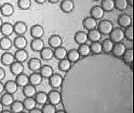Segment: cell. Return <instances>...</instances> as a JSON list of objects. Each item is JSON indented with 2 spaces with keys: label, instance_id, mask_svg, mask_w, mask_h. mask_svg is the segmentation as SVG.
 Masks as SVG:
<instances>
[{
  "label": "cell",
  "instance_id": "1",
  "mask_svg": "<svg viewBox=\"0 0 134 113\" xmlns=\"http://www.w3.org/2000/svg\"><path fill=\"white\" fill-rule=\"evenodd\" d=\"M96 27H97L98 31L103 35H109L113 29V28H114L113 27V24L110 20L107 19L100 20Z\"/></svg>",
  "mask_w": 134,
  "mask_h": 113
},
{
  "label": "cell",
  "instance_id": "2",
  "mask_svg": "<svg viewBox=\"0 0 134 113\" xmlns=\"http://www.w3.org/2000/svg\"><path fill=\"white\" fill-rule=\"evenodd\" d=\"M109 35H110V39L114 44L122 42L123 39H125L123 30L121 28H113V29Z\"/></svg>",
  "mask_w": 134,
  "mask_h": 113
},
{
  "label": "cell",
  "instance_id": "3",
  "mask_svg": "<svg viewBox=\"0 0 134 113\" xmlns=\"http://www.w3.org/2000/svg\"><path fill=\"white\" fill-rule=\"evenodd\" d=\"M63 76L60 74L53 73V75L49 78V86L53 87L54 89H59L63 85Z\"/></svg>",
  "mask_w": 134,
  "mask_h": 113
},
{
  "label": "cell",
  "instance_id": "4",
  "mask_svg": "<svg viewBox=\"0 0 134 113\" xmlns=\"http://www.w3.org/2000/svg\"><path fill=\"white\" fill-rule=\"evenodd\" d=\"M62 100V95L60 91L56 90H52L48 93V101L54 106L59 105Z\"/></svg>",
  "mask_w": 134,
  "mask_h": 113
},
{
  "label": "cell",
  "instance_id": "5",
  "mask_svg": "<svg viewBox=\"0 0 134 113\" xmlns=\"http://www.w3.org/2000/svg\"><path fill=\"white\" fill-rule=\"evenodd\" d=\"M126 49H127V47H126V45L122 42L115 43L114 45H113L111 54H112V55L116 58H121L123 55V54L125 53Z\"/></svg>",
  "mask_w": 134,
  "mask_h": 113
},
{
  "label": "cell",
  "instance_id": "6",
  "mask_svg": "<svg viewBox=\"0 0 134 113\" xmlns=\"http://www.w3.org/2000/svg\"><path fill=\"white\" fill-rule=\"evenodd\" d=\"M44 29L40 24H35L30 29V35L34 39H41L44 36Z\"/></svg>",
  "mask_w": 134,
  "mask_h": 113
},
{
  "label": "cell",
  "instance_id": "7",
  "mask_svg": "<svg viewBox=\"0 0 134 113\" xmlns=\"http://www.w3.org/2000/svg\"><path fill=\"white\" fill-rule=\"evenodd\" d=\"M117 24L121 28H127L132 24V17L128 14H121L118 19H117Z\"/></svg>",
  "mask_w": 134,
  "mask_h": 113
},
{
  "label": "cell",
  "instance_id": "8",
  "mask_svg": "<svg viewBox=\"0 0 134 113\" xmlns=\"http://www.w3.org/2000/svg\"><path fill=\"white\" fill-rule=\"evenodd\" d=\"M91 17L94 18L96 20H100L105 14V11L102 9V8L100 5H96L91 8V9L90 11Z\"/></svg>",
  "mask_w": 134,
  "mask_h": 113
},
{
  "label": "cell",
  "instance_id": "9",
  "mask_svg": "<svg viewBox=\"0 0 134 113\" xmlns=\"http://www.w3.org/2000/svg\"><path fill=\"white\" fill-rule=\"evenodd\" d=\"M13 44L14 45V47L17 49H23L27 47L28 41L27 39L24 35H18L15 37V39H14Z\"/></svg>",
  "mask_w": 134,
  "mask_h": 113
},
{
  "label": "cell",
  "instance_id": "10",
  "mask_svg": "<svg viewBox=\"0 0 134 113\" xmlns=\"http://www.w3.org/2000/svg\"><path fill=\"white\" fill-rule=\"evenodd\" d=\"M14 61H15L14 55L10 52L6 51L5 53H3L2 54L1 58H0V62L5 66H10Z\"/></svg>",
  "mask_w": 134,
  "mask_h": 113
},
{
  "label": "cell",
  "instance_id": "11",
  "mask_svg": "<svg viewBox=\"0 0 134 113\" xmlns=\"http://www.w3.org/2000/svg\"><path fill=\"white\" fill-rule=\"evenodd\" d=\"M0 13L2 14L4 17H10L14 14V8L9 3H5L1 5V8H0Z\"/></svg>",
  "mask_w": 134,
  "mask_h": 113
},
{
  "label": "cell",
  "instance_id": "12",
  "mask_svg": "<svg viewBox=\"0 0 134 113\" xmlns=\"http://www.w3.org/2000/svg\"><path fill=\"white\" fill-rule=\"evenodd\" d=\"M96 26H97V22H96V20L94 18L89 16L84 19L83 27L85 28L86 30L90 31V30H92V29H96Z\"/></svg>",
  "mask_w": 134,
  "mask_h": 113
},
{
  "label": "cell",
  "instance_id": "13",
  "mask_svg": "<svg viewBox=\"0 0 134 113\" xmlns=\"http://www.w3.org/2000/svg\"><path fill=\"white\" fill-rule=\"evenodd\" d=\"M27 32V24L22 21H18L14 24V33L17 35H24Z\"/></svg>",
  "mask_w": 134,
  "mask_h": 113
},
{
  "label": "cell",
  "instance_id": "14",
  "mask_svg": "<svg viewBox=\"0 0 134 113\" xmlns=\"http://www.w3.org/2000/svg\"><path fill=\"white\" fill-rule=\"evenodd\" d=\"M41 66H42V63L40 59L31 58L30 60H29L28 67L32 72H37V71H39L41 68Z\"/></svg>",
  "mask_w": 134,
  "mask_h": 113
},
{
  "label": "cell",
  "instance_id": "15",
  "mask_svg": "<svg viewBox=\"0 0 134 113\" xmlns=\"http://www.w3.org/2000/svg\"><path fill=\"white\" fill-rule=\"evenodd\" d=\"M62 43H63L62 38L60 35H53L49 38V47L52 48L53 49L61 46Z\"/></svg>",
  "mask_w": 134,
  "mask_h": 113
},
{
  "label": "cell",
  "instance_id": "16",
  "mask_svg": "<svg viewBox=\"0 0 134 113\" xmlns=\"http://www.w3.org/2000/svg\"><path fill=\"white\" fill-rule=\"evenodd\" d=\"M14 59L16 61H19L21 63L25 62L29 58V54L28 52L25 50V49H17L15 53L14 54Z\"/></svg>",
  "mask_w": 134,
  "mask_h": 113
},
{
  "label": "cell",
  "instance_id": "17",
  "mask_svg": "<svg viewBox=\"0 0 134 113\" xmlns=\"http://www.w3.org/2000/svg\"><path fill=\"white\" fill-rule=\"evenodd\" d=\"M75 8V3L72 0H63L60 3V9L64 12L68 14L71 13Z\"/></svg>",
  "mask_w": 134,
  "mask_h": 113
},
{
  "label": "cell",
  "instance_id": "18",
  "mask_svg": "<svg viewBox=\"0 0 134 113\" xmlns=\"http://www.w3.org/2000/svg\"><path fill=\"white\" fill-rule=\"evenodd\" d=\"M0 31H1L2 35L3 36L9 37L10 35H12L13 33H14V25L8 22L3 23L2 24L1 28H0Z\"/></svg>",
  "mask_w": 134,
  "mask_h": 113
},
{
  "label": "cell",
  "instance_id": "19",
  "mask_svg": "<svg viewBox=\"0 0 134 113\" xmlns=\"http://www.w3.org/2000/svg\"><path fill=\"white\" fill-rule=\"evenodd\" d=\"M13 41L9 39V37L3 36L0 39V49L3 51H8L13 47Z\"/></svg>",
  "mask_w": 134,
  "mask_h": 113
},
{
  "label": "cell",
  "instance_id": "20",
  "mask_svg": "<svg viewBox=\"0 0 134 113\" xmlns=\"http://www.w3.org/2000/svg\"><path fill=\"white\" fill-rule=\"evenodd\" d=\"M40 57L43 60H50L54 57V49L50 47H44L40 51Z\"/></svg>",
  "mask_w": 134,
  "mask_h": 113
},
{
  "label": "cell",
  "instance_id": "21",
  "mask_svg": "<svg viewBox=\"0 0 134 113\" xmlns=\"http://www.w3.org/2000/svg\"><path fill=\"white\" fill-rule=\"evenodd\" d=\"M9 67H10L11 73L14 75H18L24 72V65L21 62L15 60Z\"/></svg>",
  "mask_w": 134,
  "mask_h": 113
},
{
  "label": "cell",
  "instance_id": "22",
  "mask_svg": "<svg viewBox=\"0 0 134 113\" xmlns=\"http://www.w3.org/2000/svg\"><path fill=\"white\" fill-rule=\"evenodd\" d=\"M74 39H75V43L78 44L79 45L86 44V43H87V41H88L87 33L84 32V31H78V32L75 33Z\"/></svg>",
  "mask_w": 134,
  "mask_h": 113
},
{
  "label": "cell",
  "instance_id": "23",
  "mask_svg": "<svg viewBox=\"0 0 134 113\" xmlns=\"http://www.w3.org/2000/svg\"><path fill=\"white\" fill-rule=\"evenodd\" d=\"M18 85L15 81H8L4 83V91L10 94H14L18 91Z\"/></svg>",
  "mask_w": 134,
  "mask_h": 113
},
{
  "label": "cell",
  "instance_id": "24",
  "mask_svg": "<svg viewBox=\"0 0 134 113\" xmlns=\"http://www.w3.org/2000/svg\"><path fill=\"white\" fill-rule=\"evenodd\" d=\"M29 84H31V85L35 86H38L41 84L43 77H42L40 73H39L37 71V72H33L29 76Z\"/></svg>",
  "mask_w": 134,
  "mask_h": 113
},
{
  "label": "cell",
  "instance_id": "25",
  "mask_svg": "<svg viewBox=\"0 0 134 113\" xmlns=\"http://www.w3.org/2000/svg\"><path fill=\"white\" fill-rule=\"evenodd\" d=\"M36 92V86L31 85V84H28L23 87V94L25 97H34Z\"/></svg>",
  "mask_w": 134,
  "mask_h": 113
},
{
  "label": "cell",
  "instance_id": "26",
  "mask_svg": "<svg viewBox=\"0 0 134 113\" xmlns=\"http://www.w3.org/2000/svg\"><path fill=\"white\" fill-rule=\"evenodd\" d=\"M35 100L38 105H41L43 106L44 104L46 102H48V94L45 93L44 91H39L36 92V94L35 95Z\"/></svg>",
  "mask_w": 134,
  "mask_h": 113
},
{
  "label": "cell",
  "instance_id": "27",
  "mask_svg": "<svg viewBox=\"0 0 134 113\" xmlns=\"http://www.w3.org/2000/svg\"><path fill=\"white\" fill-rule=\"evenodd\" d=\"M15 82L17 83L19 87H24L26 85H28V84H29V79L27 75L21 73L18 75H16Z\"/></svg>",
  "mask_w": 134,
  "mask_h": 113
},
{
  "label": "cell",
  "instance_id": "28",
  "mask_svg": "<svg viewBox=\"0 0 134 113\" xmlns=\"http://www.w3.org/2000/svg\"><path fill=\"white\" fill-rule=\"evenodd\" d=\"M30 47L32 50L35 52H40L41 49L44 47V43L41 39H34L31 41Z\"/></svg>",
  "mask_w": 134,
  "mask_h": 113
},
{
  "label": "cell",
  "instance_id": "29",
  "mask_svg": "<svg viewBox=\"0 0 134 113\" xmlns=\"http://www.w3.org/2000/svg\"><path fill=\"white\" fill-rule=\"evenodd\" d=\"M87 36H88V40H90L91 42H96L102 39V35L98 31V29H92V30L88 31Z\"/></svg>",
  "mask_w": 134,
  "mask_h": 113
},
{
  "label": "cell",
  "instance_id": "30",
  "mask_svg": "<svg viewBox=\"0 0 134 113\" xmlns=\"http://www.w3.org/2000/svg\"><path fill=\"white\" fill-rule=\"evenodd\" d=\"M24 110L28 111H30L34 108L36 107V101L35 100V97H25L24 100L23 101Z\"/></svg>",
  "mask_w": 134,
  "mask_h": 113
},
{
  "label": "cell",
  "instance_id": "31",
  "mask_svg": "<svg viewBox=\"0 0 134 113\" xmlns=\"http://www.w3.org/2000/svg\"><path fill=\"white\" fill-rule=\"evenodd\" d=\"M67 49L65 47H62V46H60L56 49H54V56L55 57L57 60H63V59H65L67 56Z\"/></svg>",
  "mask_w": 134,
  "mask_h": 113
},
{
  "label": "cell",
  "instance_id": "32",
  "mask_svg": "<svg viewBox=\"0 0 134 113\" xmlns=\"http://www.w3.org/2000/svg\"><path fill=\"white\" fill-rule=\"evenodd\" d=\"M40 73L43 78L49 79L53 75L54 71H53V68L50 65H44L43 66H41V68L40 70Z\"/></svg>",
  "mask_w": 134,
  "mask_h": 113
},
{
  "label": "cell",
  "instance_id": "33",
  "mask_svg": "<svg viewBox=\"0 0 134 113\" xmlns=\"http://www.w3.org/2000/svg\"><path fill=\"white\" fill-rule=\"evenodd\" d=\"M66 58L71 62V63H76L80 60V58H81V55L78 52L77 49H70L67 52V56Z\"/></svg>",
  "mask_w": 134,
  "mask_h": 113
},
{
  "label": "cell",
  "instance_id": "34",
  "mask_svg": "<svg viewBox=\"0 0 134 113\" xmlns=\"http://www.w3.org/2000/svg\"><path fill=\"white\" fill-rule=\"evenodd\" d=\"M121 58L126 65H132L133 62V49H127Z\"/></svg>",
  "mask_w": 134,
  "mask_h": 113
},
{
  "label": "cell",
  "instance_id": "35",
  "mask_svg": "<svg viewBox=\"0 0 134 113\" xmlns=\"http://www.w3.org/2000/svg\"><path fill=\"white\" fill-rule=\"evenodd\" d=\"M71 64H72V63H71L67 58H65L60 60V62H59V64H58V67L62 72H68L71 68Z\"/></svg>",
  "mask_w": 134,
  "mask_h": 113
},
{
  "label": "cell",
  "instance_id": "36",
  "mask_svg": "<svg viewBox=\"0 0 134 113\" xmlns=\"http://www.w3.org/2000/svg\"><path fill=\"white\" fill-rule=\"evenodd\" d=\"M100 6L105 12H111L115 9L114 0H102Z\"/></svg>",
  "mask_w": 134,
  "mask_h": 113
},
{
  "label": "cell",
  "instance_id": "37",
  "mask_svg": "<svg viewBox=\"0 0 134 113\" xmlns=\"http://www.w3.org/2000/svg\"><path fill=\"white\" fill-rule=\"evenodd\" d=\"M14 98L13 94L6 92L5 94H3L1 96V100H0V101L2 102V104L4 106H10L11 104L14 102Z\"/></svg>",
  "mask_w": 134,
  "mask_h": 113
},
{
  "label": "cell",
  "instance_id": "38",
  "mask_svg": "<svg viewBox=\"0 0 134 113\" xmlns=\"http://www.w3.org/2000/svg\"><path fill=\"white\" fill-rule=\"evenodd\" d=\"M11 111L14 113H19L24 111V104L23 101H20V100H14V102L11 104L10 106Z\"/></svg>",
  "mask_w": 134,
  "mask_h": 113
},
{
  "label": "cell",
  "instance_id": "39",
  "mask_svg": "<svg viewBox=\"0 0 134 113\" xmlns=\"http://www.w3.org/2000/svg\"><path fill=\"white\" fill-rule=\"evenodd\" d=\"M102 52L106 53V54H110V53H111L114 43H113L110 39H107L103 40V42L102 43Z\"/></svg>",
  "mask_w": 134,
  "mask_h": 113
},
{
  "label": "cell",
  "instance_id": "40",
  "mask_svg": "<svg viewBox=\"0 0 134 113\" xmlns=\"http://www.w3.org/2000/svg\"><path fill=\"white\" fill-rule=\"evenodd\" d=\"M115 9L120 12H123L127 8L128 3L127 0H114Z\"/></svg>",
  "mask_w": 134,
  "mask_h": 113
},
{
  "label": "cell",
  "instance_id": "41",
  "mask_svg": "<svg viewBox=\"0 0 134 113\" xmlns=\"http://www.w3.org/2000/svg\"><path fill=\"white\" fill-rule=\"evenodd\" d=\"M90 48H91V53L94 54H99L102 52V45L100 41L91 42Z\"/></svg>",
  "mask_w": 134,
  "mask_h": 113
},
{
  "label": "cell",
  "instance_id": "42",
  "mask_svg": "<svg viewBox=\"0 0 134 113\" xmlns=\"http://www.w3.org/2000/svg\"><path fill=\"white\" fill-rule=\"evenodd\" d=\"M78 52L80 54V55L82 56V57H86L88 56L89 54H91V48H90V45L86 44H80L79 48H78Z\"/></svg>",
  "mask_w": 134,
  "mask_h": 113
},
{
  "label": "cell",
  "instance_id": "43",
  "mask_svg": "<svg viewBox=\"0 0 134 113\" xmlns=\"http://www.w3.org/2000/svg\"><path fill=\"white\" fill-rule=\"evenodd\" d=\"M42 113H56V107L54 105L51 103H47L43 105V107L41 109Z\"/></svg>",
  "mask_w": 134,
  "mask_h": 113
},
{
  "label": "cell",
  "instance_id": "44",
  "mask_svg": "<svg viewBox=\"0 0 134 113\" xmlns=\"http://www.w3.org/2000/svg\"><path fill=\"white\" fill-rule=\"evenodd\" d=\"M31 0H18V7L21 10H28L31 7Z\"/></svg>",
  "mask_w": 134,
  "mask_h": 113
},
{
  "label": "cell",
  "instance_id": "45",
  "mask_svg": "<svg viewBox=\"0 0 134 113\" xmlns=\"http://www.w3.org/2000/svg\"><path fill=\"white\" fill-rule=\"evenodd\" d=\"M123 33H124L125 39H127L129 41L133 40V27H132V25H130V26L125 28V30H123Z\"/></svg>",
  "mask_w": 134,
  "mask_h": 113
},
{
  "label": "cell",
  "instance_id": "46",
  "mask_svg": "<svg viewBox=\"0 0 134 113\" xmlns=\"http://www.w3.org/2000/svg\"><path fill=\"white\" fill-rule=\"evenodd\" d=\"M6 77V71L3 68L0 67V81H3V80Z\"/></svg>",
  "mask_w": 134,
  "mask_h": 113
},
{
  "label": "cell",
  "instance_id": "47",
  "mask_svg": "<svg viewBox=\"0 0 134 113\" xmlns=\"http://www.w3.org/2000/svg\"><path fill=\"white\" fill-rule=\"evenodd\" d=\"M29 112H30V113H42V111L40 110V109H38L37 107H35L33 110H31Z\"/></svg>",
  "mask_w": 134,
  "mask_h": 113
},
{
  "label": "cell",
  "instance_id": "48",
  "mask_svg": "<svg viewBox=\"0 0 134 113\" xmlns=\"http://www.w3.org/2000/svg\"><path fill=\"white\" fill-rule=\"evenodd\" d=\"M4 91V84L0 81V94H2Z\"/></svg>",
  "mask_w": 134,
  "mask_h": 113
},
{
  "label": "cell",
  "instance_id": "49",
  "mask_svg": "<svg viewBox=\"0 0 134 113\" xmlns=\"http://www.w3.org/2000/svg\"><path fill=\"white\" fill-rule=\"evenodd\" d=\"M35 3H39V4H44L47 0H35Z\"/></svg>",
  "mask_w": 134,
  "mask_h": 113
},
{
  "label": "cell",
  "instance_id": "50",
  "mask_svg": "<svg viewBox=\"0 0 134 113\" xmlns=\"http://www.w3.org/2000/svg\"><path fill=\"white\" fill-rule=\"evenodd\" d=\"M48 2H49L50 3H57L60 2V0H47Z\"/></svg>",
  "mask_w": 134,
  "mask_h": 113
},
{
  "label": "cell",
  "instance_id": "51",
  "mask_svg": "<svg viewBox=\"0 0 134 113\" xmlns=\"http://www.w3.org/2000/svg\"><path fill=\"white\" fill-rule=\"evenodd\" d=\"M127 1L128 3V6H131V7L133 6V0H127Z\"/></svg>",
  "mask_w": 134,
  "mask_h": 113
},
{
  "label": "cell",
  "instance_id": "52",
  "mask_svg": "<svg viewBox=\"0 0 134 113\" xmlns=\"http://www.w3.org/2000/svg\"><path fill=\"white\" fill-rule=\"evenodd\" d=\"M3 107H4V106L2 104V102L0 101V113H1L2 111H3Z\"/></svg>",
  "mask_w": 134,
  "mask_h": 113
},
{
  "label": "cell",
  "instance_id": "53",
  "mask_svg": "<svg viewBox=\"0 0 134 113\" xmlns=\"http://www.w3.org/2000/svg\"><path fill=\"white\" fill-rule=\"evenodd\" d=\"M3 24V19H2V18L0 17V28H1V26H2V24Z\"/></svg>",
  "mask_w": 134,
  "mask_h": 113
},
{
  "label": "cell",
  "instance_id": "54",
  "mask_svg": "<svg viewBox=\"0 0 134 113\" xmlns=\"http://www.w3.org/2000/svg\"><path fill=\"white\" fill-rule=\"evenodd\" d=\"M92 1H99V0H92Z\"/></svg>",
  "mask_w": 134,
  "mask_h": 113
},
{
  "label": "cell",
  "instance_id": "55",
  "mask_svg": "<svg viewBox=\"0 0 134 113\" xmlns=\"http://www.w3.org/2000/svg\"><path fill=\"white\" fill-rule=\"evenodd\" d=\"M0 8H1V4H0Z\"/></svg>",
  "mask_w": 134,
  "mask_h": 113
}]
</instances>
